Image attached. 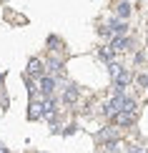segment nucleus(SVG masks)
<instances>
[{
  "label": "nucleus",
  "instance_id": "nucleus-1",
  "mask_svg": "<svg viewBox=\"0 0 148 153\" xmlns=\"http://www.w3.org/2000/svg\"><path fill=\"white\" fill-rule=\"evenodd\" d=\"M113 123L115 126H133L136 123V113H131V111H118V113H113Z\"/></svg>",
  "mask_w": 148,
  "mask_h": 153
},
{
  "label": "nucleus",
  "instance_id": "nucleus-2",
  "mask_svg": "<svg viewBox=\"0 0 148 153\" xmlns=\"http://www.w3.org/2000/svg\"><path fill=\"white\" fill-rule=\"evenodd\" d=\"M131 83V73L128 71H118L113 75V88H115V93H123V88Z\"/></svg>",
  "mask_w": 148,
  "mask_h": 153
},
{
  "label": "nucleus",
  "instance_id": "nucleus-3",
  "mask_svg": "<svg viewBox=\"0 0 148 153\" xmlns=\"http://www.w3.org/2000/svg\"><path fill=\"white\" fill-rule=\"evenodd\" d=\"M128 48H131V38H126V35H115V38H113L111 53H126Z\"/></svg>",
  "mask_w": 148,
  "mask_h": 153
},
{
  "label": "nucleus",
  "instance_id": "nucleus-4",
  "mask_svg": "<svg viewBox=\"0 0 148 153\" xmlns=\"http://www.w3.org/2000/svg\"><path fill=\"white\" fill-rule=\"evenodd\" d=\"M108 30H111V35H126L128 33V23L123 18H113V20L108 23Z\"/></svg>",
  "mask_w": 148,
  "mask_h": 153
},
{
  "label": "nucleus",
  "instance_id": "nucleus-5",
  "mask_svg": "<svg viewBox=\"0 0 148 153\" xmlns=\"http://www.w3.org/2000/svg\"><path fill=\"white\" fill-rule=\"evenodd\" d=\"M53 88H55V80H53V78H40V85H38V91L45 95V98L53 93Z\"/></svg>",
  "mask_w": 148,
  "mask_h": 153
},
{
  "label": "nucleus",
  "instance_id": "nucleus-6",
  "mask_svg": "<svg viewBox=\"0 0 148 153\" xmlns=\"http://www.w3.org/2000/svg\"><path fill=\"white\" fill-rule=\"evenodd\" d=\"M28 118L30 120H38V118H43V103H30V111H28Z\"/></svg>",
  "mask_w": 148,
  "mask_h": 153
},
{
  "label": "nucleus",
  "instance_id": "nucleus-7",
  "mask_svg": "<svg viewBox=\"0 0 148 153\" xmlns=\"http://www.w3.org/2000/svg\"><path fill=\"white\" fill-rule=\"evenodd\" d=\"M43 73V63L38 60V58H30L28 63V75H40Z\"/></svg>",
  "mask_w": 148,
  "mask_h": 153
},
{
  "label": "nucleus",
  "instance_id": "nucleus-8",
  "mask_svg": "<svg viewBox=\"0 0 148 153\" xmlns=\"http://www.w3.org/2000/svg\"><path fill=\"white\" fill-rule=\"evenodd\" d=\"M63 100H65V103H75V100H78V88H75V85H68L65 93H63Z\"/></svg>",
  "mask_w": 148,
  "mask_h": 153
},
{
  "label": "nucleus",
  "instance_id": "nucleus-9",
  "mask_svg": "<svg viewBox=\"0 0 148 153\" xmlns=\"http://www.w3.org/2000/svg\"><path fill=\"white\" fill-rule=\"evenodd\" d=\"M115 15L126 20V18L131 15V3H126V0H123V3H118V8H115Z\"/></svg>",
  "mask_w": 148,
  "mask_h": 153
},
{
  "label": "nucleus",
  "instance_id": "nucleus-10",
  "mask_svg": "<svg viewBox=\"0 0 148 153\" xmlns=\"http://www.w3.org/2000/svg\"><path fill=\"white\" fill-rule=\"evenodd\" d=\"M111 55H113V53H111L108 48H100V50H98V58H100V60H111Z\"/></svg>",
  "mask_w": 148,
  "mask_h": 153
},
{
  "label": "nucleus",
  "instance_id": "nucleus-11",
  "mask_svg": "<svg viewBox=\"0 0 148 153\" xmlns=\"http://www.w3.org/2000/svg\"><path fill=\"white\" fill-rule=\"evenodd\" d=\"M136 80H138V85H141V88H148V75H146V73H141Z\"/></svg>",
  "mask_w": 148,
  "mask_h": 153
},
{
  "label": "nucleus",
  "instance_id": "nucleus-12",
  "mask_svg": "<svg viewBox=\"0 0 148 153\" xmlns=\"http://www.w3.org/2000/svg\"><path fill=\"white\" fill-rule=\"evenodd\" d=\"M48 71H50V73H58V71H60V63H58V60H50Z\"/></svg>",
  "mask_w": 148,
  "mask_h": 153
},
{
  "label": "nucleus",
  "instance_id": "nucleus-13",
  "mask_svg": "<svg viewBox=\"0 0 148 153\" xmlns=\"http://www.w3.org/2000/svg\"><path fill=\"white\" fill-rule=\"evenodd\" d=\"M118 71H120V65H118V63H111V65H108V73H111V75H115Z\"/></svg>",
  "mask_w": 148,
  "mask_h": 153
},
{
  "label": "nucleus",
  "instance_id": "nucleus-14",
  "mask_svg": "<svg viewBox=\"0 0 148 153\" xmlns=\"http://www.w3.org/2000/svg\"><path fill=\"white\" fill-rule=\"evenodd\" d=\"M128 153H146V148H141V146H136V148H128Z\"/></svg>",
  "mask_w": 148,
  "mask_h": 153
}]
</instances>
